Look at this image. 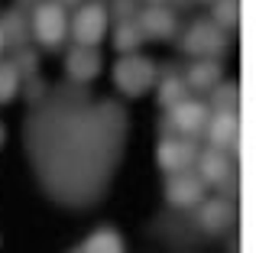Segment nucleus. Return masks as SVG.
<instances>
[{
  "instance_id": "412c9836",
  "label": "nucleus",
  "mask_w": 256,
  "mask_h": 253,
  "mask_svg": "<svg viewBox=\"0 0 256 253\" xmlns=\"http://www.w3.org/2000/svg\"><path fill=\"white\" fill-rule=\"evenodd\" d=\"M16 91H20V75H16V68H13L10 62H0V104L13 101V98H16Z\"/></svg>"
},
{
  "instance_id": "39448f33",
  "label": "nucleus",
  "mask_w": 256,
  "mask_h": 253,
  "mask_svg": "<svg viewBox=\"0 0 256 253\" xmlns=\"http://www.w3.org/2000/svg\"><path fill=\"white\" fill-rule=\"evenodd\" d=\"M72 36L78 46H98L107 36V10L100 4H84L72 23Z\"/></svg>"
},
{
  "instance_id": "393cba45",
  "label": "nucleus",
  "mask_w": 256,
  "mask_h": 253,
  "mask_svg": "<svg viewBox=\"0 0 256 253\" xmlns=\"http://www.w3.org/2000/svg\"><path fill=\"white\" fill-rule=\"evenodd\" d=\"M4 143H6V126L0 124V150H4Z\"/></svg>"
},
{
  "instance_id": "20e7f679",
  "label": "nucleus",
  "mask_w": 256,
  "mask_h": 253,
  "mask_svg": "<svg viewBox=\"0 0 256 253\" xmlns=\"http://www.w3.org/2000/svg\"><path fill=\"white\" fill-rule=\"evenodd\" d=\"M182 49H185L188 56H218V52L224 49V30H220L214 20H194L185 30Z\"/></svg>"
},
{
  "instance_id": "aec40b11",
  "label": "nucleus",
  "mask_w": 256,
  "mask_h": 253,
  "mask_svg": "<svg viewBox=\"0 0 256 253\" xmlns=\"http://www.w3.org/2000/svg\"><path fill=\"white\" fill-rule=\"evenodd\" d=\"M214 108L218 110H237V101H240V88L234 82H220L214 84Z\"/></svg>"
},
{
  "instance_id": "bb28decb",
  "label": "nucleus",
  "mask_w": 256,
  "mask_h": 253,
  "mask_svg": "<svg viewBox=\"0 0 256 253\" xmlns=\"http://www.w3.org/2000/svg\"><path fill=\"white\" fill-rule=\"evenodd\" d=\"M4 46H6V39H4V30H0V52H4Z\"/></svg>"
},
{
  "instance_id": "7ed1b4c3",
  "label": "nucleus",
  "mask_w": 256,
  "mask_h": 253,
  "mask_svg": "<svg viewBox=\"0 0 256 253\" xmlns=\"http://www.w3.org/2000/svg\"><path fill=\"white\" fill-rule=\"evenodd\" d=\"M30 30H32V39H36L39 46H46V49H56V46L65 39V32H68L65 6L56 4V0H49V4H36V13H32Z\"/></svg>"
},
{
  "instance_id": "6e6552de",
  "label": "nucleus",
  "mask_w": 256,
  "mask_h": 253,
  "mask_svg": "<svg viewBox=\"0 0 256 253\" xmlns=\"http://www.w3.org/2000/svg\"><path fill=\"white\" fill-rule=\"evenodd\" d=\"M65 72L75 84H84L91 78L100 75V56L94 52V46H78L65 56Z\"/></svg>"
},
{
  "instance_id": "f257e3e1",
  "label": "nucleus",
  "mask_w": 256,
  "mask_h": 253,
  "mask_svg": "<svg viewBox=\"0 0 256 253\" xmlns=\"http://www.w3.org/2000/svg\"><path fill=\"white\" fill-rule=\"evenodd\" d=\"M32 108L39 110L26 124V150L42 188L72 208L98 202L120 166L126 110L68 88H56Z\"/></svg>"
},
{
  "instance_id": "c756f323",
  "label": "nucleus",
  "mask_w": 256,
  "mask_h": 253,
  "mask_svg": "<svg viewBox=\"0 0 256 253\" xmlns=\"http://www.w3.org/2000/svg\"><path fill=\"white\" fill-rule=\"evenodd\" d=\"M75 253H82V250H75Z\"/></svg>"
},
{
  "instance_id": "6ab92c4d",
  "label": "nucleus",
  "mask_w": 256,
  "mask_h": 253,
  "mask_svg": "<svg viewBox=\"0 0 256 253\" xmlns=\"http://www.w3.org/2000/svg\"><path fill=\"white\" fill-rule=\"evenodd\" d=\"M214 23L220 30H234L240 23V0H214Z\"/></svg>"
},
{
  "instance_id": "9b49d317",
  "label": "nucleus",
  "mask_w": 256,
  "mask_h": 253,
  "mask_svg": "<svg viewBox=\"0 0 256 253\" xmlns=\"http://www.w3.org/2000/svg\"><path fill=\"white\" fill-rule=\"evenodd\" d=\"M198 221L204 230H211V234H218V230L230 228L234 221V202H227V198H211V202H198Z\"/></svg>"
},
{
  "instance_id": "0eeeda50",
  "label": "nucleus",
  "mask_w": 256,
  "mask_h": 253,
  "mask_svg": "<svg viewBox=\"0 0 256 253\" xmlns=\"http://www.w3.org/2000/svg\"><path fill=\"white\" fill-rule=\"evenodd\" d=\"M156 159H159V169L169 172V176L172 172H185L198 159V146L192 140H162L156 150Z\"/></svg>"
},
{
  "instance_id": "a211bd4d",
  "label": "nucleus",
  "mask_w": 256,
  "mask_h": 253,
  "mask_svg": "<svg viewBox=\"0 0 256 253\" xmlns=\"http://www.w3.org/2000/svg\"><path fill=\"white\" fill-rule=\"evenodd\" d=\"M0 30H4V39L6 42H13V46H23L26 42V36H30V32H26V20H23V13H6L4 20H0Z\"/></svg>"
},
{
  "instance_id": "dca6fc26",
  "label": "nucleus",
  "mask_w": 256,
  "mask_h": 253,
  "mask_svg": "<svg viewBox=\"0 0 256 253\" xmlns=\"http://www.w3.org/2000/svg\"><path fill=\"white\" fill-rule=\"evenodd\" d=\"M140 42H143V30L136 26V20H120L117 30H114V46H117L120 52H136Z\"/></svg>"
},
{
  "instance_id": "1a4fd4ad",
  "label": "nucleus",
  "mask_w": 256,
  "mask_h": 253,
  "mask_svg": "<svg viewBox=\"0 0 256 253\" xmlns=\"http://www.w3.org/2000/svg\"><path fill=\"white\" fill-rule=\"evenodd\" d=\"M208 140L214 150H230L240 140V117L237 110H218V117L208 120Z\"/></svg>"
},
{
  "instance_id": "5701e85b",
  "label": "nucleus",
  "mask_w": 256,
  "mask_h": 253,
  "mask_svg": "<svg viewBox=\"0 0 256 253\" xmlns=\"http://www.w3.org/2000/svg\"><path fill=\"white\" fill-rule=\"evenodd\" d=\"M23 94H26V101H30V104H39V101H42V94H46V84L32 75V78H26V91H23Z\"/></svg>"
},
{
  "instance_id": "c85d7f7f",
  "label": "nucleus",
  "mask_w": 256,
  "mask_h": 253,
  "mask_svg": "<svg viewBox=\"0 0 256 253\" xmlns=\"http://www.w3.org/2000/svg\"><path fill=\"white\" fill-rule=\"evenodd\" d=\"M152 4H159V0H152Z\"/></svg>"
},
{
  "instance_id": "f03ea898",
  "label": "nucleus",
  "mask_w": 256,
  "mask_h": 253,
  "mask_svg": "<svg viewBox=\"0 0 256 253\" xmlns=\"http://www.w3.org/2000/svg\"><path fill=\"white\" fill-rule=\"evenodd\" d=\"M114 84H117L120 94L140 98L156 84V65H152L146 56L124 52V58H117V65H114Z\"/></svg>"
},
{
  "instance_id": "ddd939ff",
  "label": "nucleus",
  "mask_w": 256,
  "mask_h": 253,
  "mask_svg": "<svg viewBox=\"0 0 256 253\" xmlns=\"http://www.w3.org/2000/svg\"><path fill=\"white\" fill-rule=\"evenodd\" d=\"M198 169H201V182H214L220 185L227 176H230V159L224 156V150H204L198 152Z\"/></svg>"
},
{
  "instance_id": "f8f14e48",
  "label": "nucleus",
  "mask_w": 256,
  "mask_h": 253,
  "mask_svg": "<svg viewBox=\"0 0 256 253\" xmlns=\"http://www.w3.org/2000/svg\"><path fill=\"white\" fill-rule=\"evenodd\" d=\"M136 26L143 30V36L169 39L172 32H175V16L166 10V6H146V10L136 16Z\"/></svg>"
},
{
  "instance_id": "a878e982",
  "label": "nucleus",
  "mask_w": 256,
  "mask_h": 253,
  "mask_svg": "<svg viewBox=\"0 0 256 253\" xmlns=\"http://www.w3.org/2000/svg\"><path fill=\"white\" fill-rule=\"evenodd\" d=\"M56 4H65V6H75V4H84V0H56Z\"/></svg>"
},
{
  "instance_id": "b1692460",
  "label": "nucleus",
  "mask_w": 256,
  "mask_h": 253,
  "mask_svg": "<svg viewBox=\"0 0 256 253\" xmlns=\"http://www.w3.org/2000/svg\"><path fill=\"white\" fill-rule=\"evenodd\" d=\"M114 4L120 6V13H124V20H126V16L133 13V0H114Z\"/></svg>"
},
{
  "instance_id": "4468645a",
  "label": "nucleus",
  "mask_w": 256,
  "mask_h": 253,
  "mask_svg": "<svg viewBox=\"0 0 256 253\" xmlns=\"http://www.w3.org/2000/svg\"><path fill=\"white\" fill-rule=\"evenodd\" d=\"M218 82H220V65L214 62V58H201V62H194L192 68H188V78H185L188 88H198V91H211Z\"/></svg>"
},
{
  "instance_id": "423d86ee",
  "label": "nucleus",
  "mask_w": 256,
  "mask_h": 253,
  "mask_svg": "<svg viewBox=\"0 0 256 253\" xmlns=\"http://www.w3.org/2000/svg\"><path fill=\"white\" fill-rule=\"evenodd\" d=\"M166 198L178 208H194L198 202H204V182L194 172H172L166 182Z\"/></svg>"
},
{
  "instance_id": "2eb2a0df",
  "label": "nucleus",
  "mask_w": 256,
  "mask_h": 253,
  "mask_svg": "<svg viewBox=\"0 0 256 253\" xmlns=\"http://www.w3.org/2000/svg\"><path fill=\"white\" fill-rule=\"evenodd\" d=\"M82 253H124V240L114 228H100L94 234H88V240L82 244Z\"/></svg>"
},
{
  "instance_id": "9d476101",
  "label": "nucleus",
  "mask_w": 256,
  "mask_h": 253,
  "mask_svg": "<svg viewBox=\"0 0 256 253\" xmlns=\"http://www.w3.org/2000/svg\"><path fill=\"white\" fill-rule=\"evenodd\" d=\"M208 124V104L182 98L178 104H172V126H178L182 133H198Z\"/></svg>"
},
{
  "instance_id": "cd10ccee",
  "label": "nucleus",
  "mask_w": 256,
  "mask_h": 253,
  "mask_svg": "<svg viewBox=\"0 0 256 253\" xmlns=\"http://www.w3.org/2000/svg\"><path fill=\"white\" fill-rule=\"evenodd\" d=\"M36 4H39V0H36ZM20 6H30V0H20Z\"/></svg>"
},
{
  "instance_id": "f3484780",
  "label": "nucleus",
  "mask_w": 256,
  "mask_h": 253,
  "mask_svg": "<svg viewBox=\"0 0 256 253\" xmlns=\"http://www.w3.org/2000/svg\"><path fill=\"white\" fill-rule=\"evenodd\" d=\"M156 98H159V104H162V108H172V104L182 101V98H188V84L182 82L178 75H169V78H162V82H159Z\"/></svg>"
},
{
  "instance_id": "4be33fe9",
  "label": "nucleus",
  "mask_w": 256,
  "mask_h": 253,
  "mask_svg": "<svg viewBox=\"0 0 256 253\" xmlns=\"http://www.w3.org/2000/svg\"><path fill=\"white\" fill-rule=\"evenodd\" d=\"M10 65L16 68V75H20V78H32V75L39 72V56H36L32 49H20L16 56H13V62H10Z\"/></svg>"
}]
</instances>
